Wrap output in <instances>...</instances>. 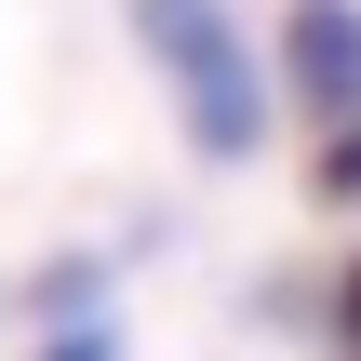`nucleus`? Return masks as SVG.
Wrapping results in <instances>:
<instances>
[{"label":"nucleus","instance_id":"nucleus-2","mask_svg":"<svg viewBox=\"0 0 361 361\" xmlns=\"http://www.w3.org/2000/svg\"><path fill=\"white\" fill-rule=\"evenodd\" d=\"M281 54H295V94H308L322 121L361 107V0H295V13H281Z\"/></svg>","mask_w":361,"mask_h":361},{"label":"nucleus","instance_id":"nucleus-5","mask_svg":"<svg viewBox=\"0 0 361 361\" xmlns=\"http://www.w3.org/2000/svg\"><path fill=\"white\" fill-rule=\"evenodd\" d=\"M348 335H361V268H348Z\"/></svg>","mask_w":361,"mask_h":361},{"label":"nucleus","instance_id":"nucleus-1","mask_svg":"<svg viewBox=\"0 0 361 361\" xmlns=\"http://www.w3.org/2000/svg\"><path fill=\"white\" fill-rule=\"evenodd\" d=\"M134 40L161 54V80H174V107H188V147H201V161H255L268 94H255V67H241L228 0H134Z\"/></svg>","mask_w":361,"mask_h":361},{"label":"nucleus","instance_id":"nucleus-3","mask_svg":"<svg viewBox=\"0 0 361 361\" xmlns=\"http://www.w3.org/2000/svg\"><path fill=\"white\" fill-rule=\"evenodd\" d=\"M308 188H322V201H348V188H361V121H335V134H322V161H308Z\"/></svg>","mask_w":361,"mask_h":361},{"label":"nucleus","instance_id":"nucleus-4","mask_svg":"<svg viewBox=\"0 0 361 361\" xmlns=\"http://www.w3.org/2000/svg\"><path fill=\"white\" fill-rule=\"evenodd\" d=\"M40 361H121V348H107V335H54Z\"/></svg>","mask_w":361,"mask_h":361}]
</instances>
